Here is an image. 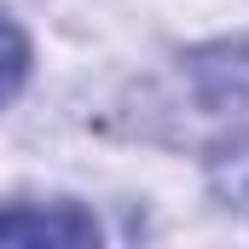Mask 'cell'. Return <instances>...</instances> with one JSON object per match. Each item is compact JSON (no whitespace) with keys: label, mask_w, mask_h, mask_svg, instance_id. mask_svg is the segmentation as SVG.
Here are the masks:
<instances>
[{"label":"cell","mask_w":249,"mask_h":249,"mask_svg":"<svg viewBox=\"0 0 249 249\" xmlns=\"http://www.w3.org/2000/svg\"><path fill=\"white\" fill-rule=\"evenodd\" d=\"M23 70H29V47H23V35L0 18V105L23 87Z\"/></svg>","instance_id":"cell-2"},{"label":"cell","mask_w":249,"mask_h":249,"mask_svg":"<svg viewBox=\"0 0 249 249\" xmlns=\"http://www.w3.org/2000/svg\"><path fill=\"white\" fill-rule=\"evenodd\" d=\"M99 238L93 214L53 203V209H6L0 214V244H47V249H81Z\"/></svg>","instance_id":"cell-1"}]
</instances>
